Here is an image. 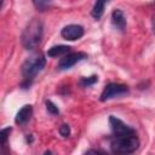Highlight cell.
<instances>
[{
  "label": "cell",
  "mask_w": 155,
  "mask_h": 155,
  "mask_svg": "<svg viewBox=\"0 0 155 155\" xmlns=\"http://www.w3.org/2000/svg\"><path fill=\"white\" fill-rule=\"evenodd\" d=\"M109 125L113 132V137H122V136H131V134H137L136 130L126 125L122 120L119 117L110 115L109 116Z\"/></svg>",
  "instance_id": "obj_5"
},
{
  "label": "cell",
  "mask_w": 155,
  "mask_h": 155,
  "mask_svg": "<svg viewBox=\"0 0 155 155\" xmlns=\"http://www.w3.org/2000/svg\"><path fill=\"white\" fill-rule=\"evenodd\" d=\"M59 133H61V136L64 137V138L69 137V136H70V127H69V125L63 124V125L59 127Z\"/></svg>",
  "instance_id": "obj_16"
},
{
  "label": "cell",
  "mask_w": 155,
  "mask_h": 155,
  "mask_svg": "<svg viewBox=\"0 0 155 155\" xmlns=\"http://www.w3.org/2000/svg\"><path fill=\"white\" fill-rule=\"evenodd\" d=\"M151 29H153V33L155 34V13L151 16Z\"/></svg>",
  "instance_id": "obj_18"
},
{
  "label": "cell",
  "mask_w": 155,
  "mask_h": 155,
  "mask_svg": "<svg viewBox=\"0 0 155 155\" xmlns=\"http://www.w3.org/2000/svg\"><path fill=\"white\" fill-rule=\"evenodd\" d=\"M105 5H107V1H97V2H94L93 7H92V11H91V15H92V17L94 19H99L103 16Z\"/></svg>",
  "instance_id": "obj_11"
},
{
  "label": "cell",
  "mask_w": 155,
  "mask_h": 155,
  "mask_svg": "<svg viewBox=\"0 0 155 155\" xmlns=\"http://www.w3.org/2000/svg\"><path fill=\"white\" fill-rule=\"evenodd\" d=\"M31 115H33V107L30 104H27L22 109H19V111L15 117V122L17 125H24L30 120Z\"/></svg>",
  "instance_id": "obj_8"
},
{
  "label": "cell",
  "mask_w": 155,
  "mask_h": 155,
  "mask_svg": "<svg viewBox=\"0 0 155 155\" xmlns=\"http://www.w3.org/2000/svg\"><path fill=\"white\" fill-rule=\"evenodd\" d=\"M33 4H34V6H35L39 11H45V10L51 5V2H48V1H40V0H39V1H34Z\"/></svg>",
  "instance_id": "obj_15"
},
{
  "label": "cell",
  "mask_w": 155,
  "mask_h": 155,
  "mask_svg": "<svg viewBox=\"0 0 155 155\" xmlns=\"http://www.w3.org/2000/svg\"><path fill=\"white\" fill-rule=\"evenodd\" d=\"M11 131H12L11 127H6V128H2L0 132V134H1V149H2L4 155H8L6 153V149H7V138H8V134Z\"/></svg>",
  "instance_id": "obj_12"
},
{
  "label": "cell",
  "mask_w": 155,
  "mask_h": 155,
  "mask_svg": "<svg viewBox=\"0 0 155 155\" xmlns=\"http://www.w3.org/2000/svg\"><path fill=\"white\" fill-rule=\"evenodd\" d=\"M46 109H47V111H48L50 114H52V115H58V114H59L58 107H57L52 101H46Z\"/></svg>",
  "instance_id": "obj_14"
},
{
  "label": "cell",
  "mask_w": 155,
  "mask_h": 155,
  "mask_svg": "<svg viewBox=\"0 0 155 155\" xmlns=\"http://www.w3.org/2000/svg\"><path fill=\"white\" fill-rule=\"evenodd\" d=\"M97 80H98V76H96V75H92V76H88V78H81L80 79V85L82 87H88V86L96 84Z\"/></svg>",
  "instance_id": "obj_13"
},
{
  "label": "cell",
  "mask_w": 155,
  "mask_h": 155,
  "mask_svg": "<svg viewBox=\"0 0 155 155\" xmlns=\"http://www.w3.org/2000/svg\"><path fill=\"white\" fill-rule=\"evenodd\" d=\"M44 155H52V153L50 151V150H47V151H45V154Z\"/></svg>",
  "instance_id": "obj_19"
},
{
  "label": "cell",
  "mask_w": 155,
  "mask_h": 155,
  "mask_svg": "<svg viewBox=\"0 0 155 155\" xmlns=\"http://www.w3.org/2000/svg\"><path fill=\"white\" fill-rule=\"evenodd\" d=\"M139 147V138L137 134L113 137L110 142V149L116 155H128L136 151Z\"/></svg>",
  "instance_id": "obj_3"
},
{
  "label": "cell",
  "mask_w": 155,
  "mask_h": 155,
  "mask_svg": "<svg viewBox=\"0 0 155 155\" xmlns=\"http://www.w3.org/2000/svg\"><path fill=\"white\" fill-rule=\"evenodd\" d=\"M87 58V53L85 52H70L65 56H63L58 62V69L59 70H67L74 67L76 63L84 61Z\"/></svg>",
  "instance_id": "obj_6"
},
{
  "label": "cell",
  "mask_w": 155,
  "mask_h": 155,
  "mask_svg": "<svg viewBox=\"0 0 155 155\" xmlns=\"http://www.w3.org/2000/svg\"><path fill=\"white\" fill-rule=\"evenodd\" d=\"M85 155H103V154L99 153V151H97V150H94V149H91V150H88Z\"/></svg>",
  "instance_id": "obj_17"
},
{
  "label": "cell",
  "mask_w": 155,
  "mask_h": 155,
  "mask_svg": "<svg viewBox=\"0 0 155 155\" xmlns=\"http://www.w3.org/2000/svg\"><path fill=\"white\" fill-rule=\"evenodd\" d=\"M111 22H113V24H114L119 30L124 31V30L126 29V24H127L126 17H125L124 12H122L120 8H115V10L113 11V13H111Z\"/></svg>",
  "instance_id": "obj_9"
},
{
  "label": "cell",
  "mask_w": 155,
  "mask_h": 155,
  "mask_svg": "<svg viewBox=\"0 0 155 155\" xmlns=\"http://www.w3.org/2000/svg\"><path fill=\"white\" fill-rule=\"evenodd\" d=\"M128 92H130V88H128L127 85L116 84V82H110V84H108V85L104 87V90L102 91L99 99H101L102 102H105V101H109V99H111V98L127 94Z\"/></svg>",
  "instance_id": "obj_4"
},
{
  "label": "cell",
  "mask_w": 155,
  "mask_h": 155,
  "mask_svg": "<svg viewBox=\"0 0 155 155\" xmlns=\"http://www.w3.org/2000/svg\"><path fill=\"white\" fill-rule=\"evenodd\" d=\"M45 65H46V58L42 53H35L28 57L22 64V75H23V82L21 85L22 88H28L31 85L34 78L45 68Z\"/></svg>",
  "instance_id": "obj_1"
},
{
  "label": "cell",
  "mask_w": 155,
  "mask_h": 155,
  "mask_svg": "<svg viewBox=\"0 0 155 155\" xmlns=\"http://www.w3.org/2000/svg\"><path fill=\"white\" fill-rule=\"evenodd\" d=\"M44 35V25L40 19L33 18L24 28L22 33V45L25 50L36 48Z\"/></svg>",
  "instance_id": "obj_2"
},
{
  "label": "cell",
  "mask_w": 155,
  "mask_h": 155,
  "mask_svg": "<svg viewBox=\"0 0 155 155\" xmlns=\"http://www.w3.org/2000/svg\"><path fill=\"white\" fill-rule=\"evenodd\" d=\"M85 30H84V27L79 25V24H69V25H65L62 31H61V35L63 39L65 40H69V41H74V40H78L80 39L82 35H84Z\"/></svg>",
  "instance_id": "obj_7"
},
{
  "label": "cell",
  "mask_w": 155,
  "mask_h": 155,
  "mask_svg": "<svg viewBox=\"0 0 155 155\" xmlns=\"http://www.w3.org/2000/svg\"><path fill=\"white\" fill-rule=\"evenodd\" d=\"M71 47L67 46V45H56L48 48L47 51V56L48 57H59V56H65L68 53H70Z\"/></svg>",
  "instance_id": "obj_10"
}]
</instances>
